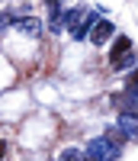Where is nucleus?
<instances>
[{"mask_svg":"<svg viewBox=\"0 0 138 161\" xmlns=\"http://www.w3.org/2000/svg\"><path fill=\"white\" fill-rule=\"evenodd\" d=\"M119 142H122V136L106 132L100 139H90L87 152H80V155H84V161H116L119 158Z\"/></svg>","mask_w":138,"mask_h":161,"instance_id":"1","label":"nucleus"},{"mask_svg":"<svg viewBox=\"0 0 138 161\" xmlns=\"http://www.w3.org/2000/svg\"><path fill=\"white\" fill-rule=\"evenodd\" d=\"M119 136L125 142L138 139V113H119Z\"/></svg>","mask_w":138,"mask_h":161,"instance_id":"2","label":"nucleus"},{"mask_svg":"<svg viewBox=\"0 0 138 161\" xmlns=\"http://www.w3.org/2000/svg\"><path fill=\"white\" fill-rule=\"evenodd\" d=\"M109 39H113V23H109V19H96L90 26V42L93 45H106Z\"/></svg>","mask_w":138,"mask_h":161,"instance_id":"3","label":"nucleus"},{"mask_svg":"<svg viewBox=\"0 0 138 161\" xmlns=\"http://www.w3.org/2000/svg\"><path fill=\"white\" fill-rule=\"evenodd\" d=\"M45 10H48V29L51 32H61L64 29V10L58 0H45Z\"/></svg>","mask_w":138,"mask_h":161,"instance_id":"4","label":"nucleus"},{"mask_svg":"<svg viewBox=\"0 0 138 161\" xmlns=\"http://www.w3.org/2000/svg\"><path fill=\"white\" fill-rule=\"evenodd\" d=\"M135 61H138L135 48L122 52V55H116V58H109V64H113V71H132V68H135Z\"/></svg>","mask_w":138,"mask_h":161,"instance_id":"5","label":"nucleus"},{"mask_svg":"<svg viewBox=\"0 0 138 161\" xmlns=\"http://www.w3.org/2000/svg\"><path fill=\"white\" fill-rule=\"evenodd\" d=\"M16 26H19V32H26V36H39V32H42V19H35V16H23Z\"/></svg>","mask_w":138,"mask_h":161,"instance_id":"6","label":"nucleus"},{"mask_svg":"<svg viewBox=\"0 0 138 161\" xmlns=\"http://www.w3.org/2000/svg\"><path fill=\"white\" fill-rule=\"evenodd\" d=\"M132 48V39L129 36H119L116 39V48H113V55H109V58H116V55H122V52H129Z\"/></svg>","mask_w":138,"mask_h":161,"instance_id":"7","label":"nucleus"},{"mask_svg":"<svg viewBox=\"0 0 138 161\" xmlns=\"http://www.w3.org/2000/svg\"><path fill=\"white\" fill-rule=\"evenodd\" d=\"M58 161H84V155H80V148H64L58 155Z\"/></svg>","mask_w":138,"mask_h":161,"instance_id":"8","label":"nucleus"},{"mask_svg":"<svg viewBox=\"0 0 138 161\" xmlns=\"http://www.w3.org/2000/svg\"><path fill=\"white\" fill-rule=\"evenodd\" d=\"M3 152H7V142H3V139H0V158H3Z\"/></svg>","mask_w":138,"mask_h":161,"instance_id":"9","label":"nucleus"}]
</instances>
